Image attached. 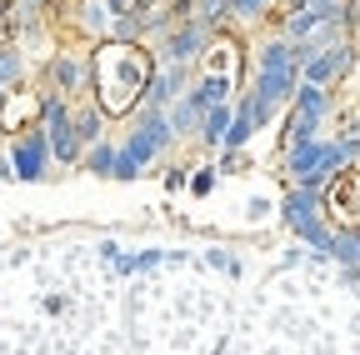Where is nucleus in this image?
I'll use <instances>...</instances> for the list:
<instances>
[{"mask_svg": "<svg viewBox=\"0 0 360 355\" xmlns=\"http://www.w3.org/2000/svg\"><path fill=\"white\" fill-rule=\"evenodd\" d=\"M85 80H90V65H85V60H75V56H56V60H51V85H56V96L85 91Z\"/></svg>", "mask_w": 360, "mask_h": 355, "instance_id": "1a4fd4ad", "label": "nucleus"}, {"mask_svg": "<svg viewBox=\"0 0 360 355\" xmlns=\"http://www.w3.org/2000/svg\"><path fill=\"white\" fill-rule=\"evenodd\" d=\"M11 11H15V0H0V15H6V20H11Z\"/></svg>", "mask_w": 360, "mask_h": 355, "instance_id": "b1692460", "label": "nucleus"}, {"mask_svg": "<svg viewBox=\"0 0 360 355\" xmlns=\"http://www.w3.org/2000/svg\"><path fill=\"white\" fill-rule=\"evenodd\" d=\"M191 70L195 65H155V75H150V85H146V110H170L180 96L191 91Z\"/></svg>", "mask_w": 360, "mask_h": 355, "instance_id": "0eeeda50", "label": "nucleus"}, {"mask_svg": "<svg viewBox=\"0 0 360 355\" xmlns=\"http://www.w3.org/2000/svg\"><path fill=\"white\" fill-rule=\"evenodd\" d=\"M355 40H335V46H326V51H315L305 65H300V85H321V91H330V85H340L345 75H350V65H355Z\"/></svg>", "mask_w": 360, "mask_h": 355, "instance_id": "423d86ee", "label": "nucleus"}, {"mask_svg": "<svg viewBox=\"0 0 360 355\" xmlns=\"http://www.w3.org/2000/svg\"><path fill=\"white\" fill-rule=\"evenodd\" d=\"M40 136L51 146V165H80V141L70 130V101L65 96H40Z\"/></svg>", "mask_w": 360, "mask_h": 355, "instance_id": "7ed1b4c3", "label": "nucleus"}, {"mask_svg": "<svg viewBox=\"0 0 360 355\" xmlns=\"http://www.w3.org/2000/svg\"><path fill=\"white\" fill-rule=\"evenodd\" d=\"M210 265H215V271H225V276H236V271H240V265L225 255V250H210Z\"/></svg>", "mask_w": 360, "mask_h": 355, "instance_id": "412c9836", "label": "nucleus"}, {"mask_svg": "<svg viewBox=\"0 0 360 355\" xmlns=\"http://www.w3.org/2000/svg\"><path fill=\"white\" fill-rule=\"evenodd\" d=\"M155 75V56L150 46H105L90 56V80H96V105L105 115H125L146 101V85Z\"/></svg>", "mask_w": 360, "mask_h": 355, "instance_id": "f257e3e1", "label": "nucleus"}, {"mask_svg": "<svg viewBox=\"0 0 360 355\" xmlns=\"http://www.w3.org/2000/svg\"><path fill=\"white\" fill-rule=\"evenodd\" d=\"M340 6H345V0H305L295 15H310V20H340Z\"/></svg>", "mask_w": 360, "mask_h": 355, "instance_id": "f3484780", "label": "nucleus"}, {"mask_svg": "<svg viewBox=\"0 0 360 355\" xmlns=\"http://www.w3.org/2000/svg\"><path fill=\"white\" fill-rule=\"evenodd\" d=\"M210 40H215L210 25H200V20H180L150 56H155V65H200V56L210 51Z\"/></svg>", "mask_w": 360, "mask_h": 355, "instance_id": "20e7f679", "label": "nucleus"}, {"mask_svg": "<svg viewBox=\"0 0 360 355\" xmlns=\"http://www.w3.org/2000/svg\"><path fill=\"white\" fill-rule=\"evenodd\" d=\"M355 205H360V200H355Z\"/></svg>", "mask_w": 360, "mask_h": 355, "instance_id": "bb28decb", "label": "nucleus"}, {"mask_svg": "<svg viewBox=\"0 0 360 355\" xmlns=\"http://www.w3.org/2000/svg\"><path fill=\"white\" fill-rule=\"evenodd\" d=\"M6 160H11V181H45V175H51V146H45L40 125H30V130H20V136H11Z\"/></svg>", "mask_w": 360, "mask_h": 355, "instance_id": "39448f33", "label": "nucleus"}, {"mask_svg": "<svg viewBox=\"0 0 360 355\" xmlns=\"http://www.w3.org/2000/svg\"><path fill=\"white\" fill-rule=\"evenodd\" d=\"M225 130H231V101H225V105H210V110L200 115V130H195V136H200L210 150H220V146H225Z\"/></svg>", "mask_w": 360, "mask_h": 355, "instance_id": "f8f14e48", "label": "nucleus"}, {"mask_svg": "<svg viewBox=\"0 0 360 355\" xmlns=\"http://www.w3.org/2000/svg\"><path fill=\"white\" fill-rule=\"evenodd\" d=\"M345 245H350V260L360 265V226H345Z\"/></svg>", "mask_w": 360, "mask_h": 355, "instance_id": "4be33fe9", "label": "nucleus"}, {"mask_svg": "<svg viewBox=\"0 0 360 355\" xmlns=\"http://www.w3.org/2000/svg\"><path fill=\"white\" fill-rule=\"evenodd\" d=\"M186 186H191L195 195H210V186H215V170H195V175H191Z\"/></svg>", "mask_w": 360, "mask_h": 355, "instance_id": "6ab92c4d", "label": "nucleus"}, {"mask_svg": "<svg viewBox=\"0 0 360 355\" xmlns=\"http://www.w3.org/2000/svg\"><path fill=\"white\" fill-rule=\"evenodd\" d=\"M70 130H75L80 150H85V146H96V141H105V110H101L96 101L80 105V110H70Z\"/></svg>", "mask_w": 360, "mask_h": 355, "instance_id": "9d476101", "label": "nucleus"}, {"mask_svg": "<svg viewBox=\"0 0 360 355\" xmlns=\"http://www.w3.org/2000/svg\"><path fill=\"white\" fill-rule=\"evenodd\" d=\"M276 0H231V20H260Z\"/></svg>", "mask_w": 360, "mask_h": 355, "instance_id": "a211bd4d", "label": "nucleus"}, {"mask_svg": "<svg viewBox=\"0 0 360 355\" xmlns=\"http://www.w3.org/2000/svg\"><path fill=\"white\" fill-rule=\"evenodd\" d=\"M80 165H85V170H96V175H110V165H115V146H110V141L85 146V150H80Z\"/></svg>", "mask_w": 360, "mask_h": 355, "instance_id": "dca6fc26", "label": "nucleus"}, {"mask_svg": "<svg viewBox=\"0 0 360 355\" xmlns=\"http://www.w3.org/2000/svg\"><path fill=\"white\" fill-rule=\"evenodd\" d=\"M110 0H80V30L85 35H110Z\"/></svg>", "mask_w": 360, "mask_h": 355, "instance_id": "ddd939ff", "label": "nucleus"}, {"mask_svg": "<svg viewBox=\"0 0 360 355\" xmlns=\"http://www.w3.org/2000/svg\"><path fill=\"white\" fill-rule=\"evenodd\" d=\"M290 110H295V115H305V120H315V125H326V120H330V110H335V96H330V91H321V85H295Z\"/></svg>", "mask_w": 360, "mask_h": 355, "instance_id": "6e6552de", "label": "nucleus"}, {"mask_svg": "<svg viewBox=\"0 0 360 355\" xmlns=\"http://www.w3.org/2000/svg\"><path fill=\"white\" fill-rule=\"evenodd\" d=\"M355 170L350 155L340 150V141H310V146H295L285 150V175H290V186L300 191H315V195H326V186L335 181V175Z\"/></svg>", "mask_w": 360, "mask_h": 355, "instance_id": "f03ea898", "label": "nucleus"}, {"mask_svg": "<svg viewBox=\"0 0 360 355\" xmlns=\"http://www.w3.org/2000/svg\"><path fill=\"white\" fill-rule=\"evenodd\" d=\"M0 181H11V160H6V150H0Z\"/></svg>", "mask_w": 360, "mask_h": 355, "instance_id": "5701e85b", "label": "nucleus"}, {"mask_svg": "<svg viewBox=\"0 0 360 355\" xmlns=\"http://www.w3.org/2000/svg\"><path fill=\"white\" fill-rule=\"evenodd\" d=\"M20 80H25V56H20L15 40H6V46H0V91H11Z\"/></svg>", "mask_w": 360, "mask_h": 355, "instance_id": "4468645a", "label": "nucleus"}, {"mask_svg": "<svg viewBox=\"0 0 360 355\" xmlns=\"http://www.w3.org/2000/svg\"><path fill=\"white\" fill-rule=\"evenodd\" d=\"M285 226L295 231L300 220H315V215H326V195H315V191H300V186H290V195H285Z\"/></svg>", "mask_w": 360, "mask_h": 355, "instance_id": "9b49d317", "label": "nucleus"}, {"mask_svg": "<svg viewBox=\"0 0 360 355\" xmlns=\"http://www.w3.org/2000/svg\"><path fill=\"white\" fill-rule=\"evenodd\" d=\"M186 170H191V165H170V170H165V191H186V181H191Z\"/></svg>", "mask_w": 360, "mask_h": 355, "instance_id": "aec40b11", "label": "nucleus"}, {"mask_svg": "<svg viewBox=\"0 0 360 355\" xmlns=\"http://www.w3.org/2000/svg\"><path fill=\"white\" fill-rule=\"evenodd\" d=\"M191 20H200V25L220 30L225 20H231V0H191Z\"/></svg>", "mask_w": 360, "mask_h": 355, "instance_id": "2eb2a0df", "label": "nucleus"}, {"mask_svg": "<svg viewBox=\"0 0 360 355\" xmlns=\"http://www.w3.org/2000/svg\"><path fill=\"white\" fill-rule=\"evenodd\" d=\"M6 96H11V91H0V105H6Z\"/></svg>", "mask_w": 360, "mask_h": 355, "instance_id": "393cba45", "label": "nucleus"}, {"mask_svg": "<svg viewBox=\"0 0 360 355\" xmlns=\"http://www.w3.org/2000/svg\"><path fill=\"white\" fill-rule=\"evenodd\" d=\"M355 46H360V35H355Z\"/></svg>", "mask_w": 360, "mask_h": 355, "instance_id": "a878e982", "label": "nucleus"}]
</instances>
